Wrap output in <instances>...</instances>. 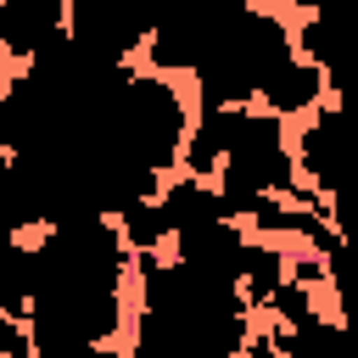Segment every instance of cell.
I'll return each mask as SVG.
<instances>
[{
	"instance_id": "6da1fadb",
	"label": "cell",
	"mask_w": 358,
	"mask_h": 358,
	"mask_svg": "<svg viewBox=\"0 0 358 358\" xmlns=\"http://www.w3.org/2000/svg\"><path fill=\"white\" fill-rule=\"evenodd\" d=\"M151 34V0H67L62 39L95 67H129Z\"/></svg>"
},
{
	"instance_id": "7a4b0ae2",
	"label": "cell",
	"mask_w": 358,
	"mask_h": 358,
	"mask_svg": "<svg viewBox=\"0 0 358 358\" xmlns=\"http://www.w3.org/2000/svg\"><path fill=\"white\" fill-rule=\"evenodd\" d=\"M285 134H291L296 185L341 213V185H347V112H341V101L313 106L308 117L285 123Z\"/></svg>"
},
{
	"instance_id": "3957f363",
	"label": "cell",
	"mask_w": 358,
	"mask_h": 358,
	"mask_svg": "<svg viewBox=\"0 0 358 358\" xmlns=\"http://www.w3.org/2000/svg\"><path fill=\"white\" fill-rule=\"evenodd\" d=\"M324 101H341L336 90H330V78L313 67V62H302V56H291L285 67H274L268 78H263V90H257V101L252 106H263L268 117H280V123H296V117H308L313 106H324Z\"/></svg>"
},
{
	"instance_id": "277c9868",
	"label": "cell",
	"mask_w": 358,
	"mask_h": 358,
	"mask_svg": "<svg viewBox=\"0 0 358 358\" xmlns=\"http://www.w3.org/2000/svg\"><path fill=\"white\" fill-rule=\"evenodd\" d=\"M0 358H34V330L22 319H0Z\"/></svg>"
},
{
	"instance_id": "5b68a950",
	"label": "cell",
	"mask_w": 358,
	"mask_h": 358,
	"mask_svg": "<svg viewBox=\"0 0 358 358\" xmlns=\"http://www.w3.org/2000/svg\"><path fill=\"white\" fill-rule=\"evenodd\" d=\"M285 17H308V11H324V6H336V0H274Z\"/></svg>"
},
{
	"instance_id": "8992f818",
	"label": "cell",
	"mask_w": 358,
	"mask_h": 358,
	"mask_svg": "<svg viewBox=\"0 0 358 358\" xmlns=\"http://www.w3.org/2000/svg\"><path fill=\"white\" fill-rule=\"evenodd\" d=\"M11 78H17V62H11V50H6V45H0V95H6V90H11Z\"/></svg>"
},
{
	"instance_id": "52a82bcc",
	"label": "cell",
	"mask_w": 358,
	"mask_h": 358,
	"mask_svg": "<svg viewBox=\"0 0 358 358\" xmlns=\"http://www.w3.org/2000/svg\"><path fill=\"white\" fill-rule=\"evenodd\" d=\"M0 235H6V229H0Z\"/></svg>"
}]
</instances>
